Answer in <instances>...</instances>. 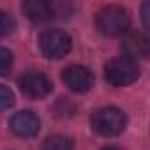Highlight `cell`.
Wrapping results in <instances>:
<instances>
[{
    "label": "cell",
    "instance_id": "cell-1",
    "mask_svg": "<svg viewBox=\"0 0 150 150\" xmlns=\"http://www.w3.org/2000/svg\"><path fill=\"white\" fill-rule=\"evenodd\" d=\"M139 76V65L136 60L122 55L111 58L104 65V78L113 87H127L134 83Z\"/></svg>",
    "mask_w": 150,
    "mask_h": 150
},
{
    "label": "cell",
    "instance_id": "cell-2",
    "mask_svg": "<svg viewBox=\"0 0 150 150\" xmlns=\"http://www.w3.org/2000/svg\"><path fill=\"white\" fill-rule=\"evenodd\" d=\"M96 25L106 35H124L129 32L131 18L122 6H104L96 14Z\"/></svg>",
    "mask_w": 150,
    "mask_h": 150
},
{
    "label": "cell",
    "instance_id": "cell-3",
    "mask_svg": "<svg viewBox=\"0 0 150 150\" xmlns=\"http://www.w3.org/2000/svg\"><path fill=\"white\" fill-rule=\"evenodd\" d=\"M92 129L101 134V136H117L124 131L125 124H127V118H125V113L115 106H104V108H99L92 113Z\"/></svg>",
    "mask_w": 150,
    "mask_h": 150
},
{
    "label": "cell",
    "instance_id": "cell-4",
    "mask_svg": "<svg viewBox=\"0 0 150 150\" xmlns=\"http://www.w3.org/2000/svg\"><path fill=\"white\" fill-rule=\"evenodd\" d=\"M71 46H72V42H71L69 34H65L64 30H58V28H48L39 37V48L46 58L58 60L69 53Z\"/></svg>",
    "mask_w": 150,
    "mask_h": 150
},
{
    "label": "cell",
    "instance_id": "cell-5",
    "mask_svg": "<svg viewBox=\"0 0 150 150\" xmlns=\"http://www.w3.org/2000/svg\"><path fill=\"white\" fill-rule=\"evenodd\" d=\"M20 90L30 99H42L53 90V83L46 74L39 71H28L20 78Z\"/></svg>",
    "mask_w": 150,
    "mask_h": 150
},
{
    "label": "cell",
    "instance_id": "cell-6",
    "mask_svg": "<svg viewBox=\"0 0 150 150\" xmlns=\"http://www.w3.org/2000/svg\"><path fill=\"white\" fill-rule=\"evenodd\" d=\"M62 80L72 92H78V94L88 92L94 87V74H92V71L88 67L78 65V64L65 67L64 72H62Z\"/></svg>",
    "mask_w": 150,
    "mask_h": 150
},
{
    "label": "cell",
    "instance_id": "cell-7",
    "mask_svg": "<svg viewBox=\"0 0 150 150\" xmlns=\"http://www.w3.org/2000/svg\"><path fill=\"white\" fill-rule=\"evenodd\" d=\"M9 127L20 138H34L41 131V120L34 111L23 110V111H18L11 117Z\"/></svg>",
    "mask_w": 150,
    "mask_h": 150
},
{
    "label": "cell",
    "instance_id": "cell-8",
    "mask_svg": "<svg viewBox=\"0 0 150 150\" xmlns=\"http://www.w3.org/2000/svg\"><path fill=\"white\" fill-rule=\"evenodd\" d=\"M125 57L136 60V58H146L150 53V41L141 32H125V37L122 41Z\"/></svg>",
    "mask_w": 150,
    "mask_h": 150
},
{
    "label": "cell",
    "instance_id": "cell-9",
    "mask_svg": "<svg viewBox=\"0 0 150 150\" xmlns=\"http://www.w3.org/2000/svg\"><path fill=\"white\" fill-rule=\"evenodd\" d=\"M25 16L32 23H46L53 20V6L51 2H44V0H27L21 6Z\"/></svg>",
    "mask_w": 150,
    "mask_h": 150
},
{
    "label": "cell",
    "instance_id": "cell-10",
    "mask_svg": "<svg viewBox=\"0 0 150 150\" xmlns=\"http://www.w3.org/2000/svg\"><path fill=\"white\" fill-rule=\"evenodd\" d=\"M72 148H74L72 141L65 136H60V134L50 136L42 143V150H72Z\"/></svg>",
    "mask_w": 150,
    "mask_h": 150
},
{
    "label": "cell",
    "instance_id": "cell-11",
    "mask_svg": "<svg viewBox=\"0 0 150 150\" xmlns=\"http://www.w3.org/2000/svg\"><path fill=\"white\" fill-rule=\"evenodd\" d=\"M14 27H16V23H14L13 16L9 13H6V11L0 9V37L9 35L14 30Z\"/></svg>",
    "mask_w": 150,
    "mask_h": 150
},
{
    "label": "cell",
    "instance_id": "cell-12",
    "mask_svg": "<svg viewBox=\"0 0 150 150\" xmlns=\"http://www.w3.org/2000/svg\"><path fill=\"white\" fill-rule=\"evenodd\" d=\"M13 67V53L0 46V76H6Z\"/></svg>",
    "mask_w": 150,
    "mask_h": 150
},
{
    "label": "cell",
    "instance_id": "cell-13",
    "mask_svg": "<svg viewBox=\"0 0 150 150\" xmlns=\"http://www.w3.org/2000/svg\"><path fill=\"white\" fill-rule=\"evenodd\" d=\"M14 104V94L9 87L6 85H0V111L9 110Z\"/></svg>",
    "mask_w": 150,
    "mask_h": 150
},
{
    "label": "cell",
    "instance_id": "cell-14",
    "mask_svg": "<svg viewBox=\"0 0 150 150\" xmlns=\"http://www.w3.org/2000/svg\"><path fill=\"white\" fill-rule=\"evenodd\" d=\"M55 110H57L58 117H65V115L69 117V115L74 113V106H72V103L67 97H60L58 103H57V106H55Z\"/></svg>",
    "mask_w": 150,
    "mask_h": 150
},
{
    "label": "cell",
    "instance_id": "cell-15",
    "mask_svg": "<svg viewBox=\"0 0 150 150\" xmlns=\"http://www.w3.org/2000/svg\"><path fill=\"white\" fill-rule=\"evenodd\" d=\"M141 18H143V27L146 30H150V4L145 2L141 6Z\"/></svg>",
    "mask_w": 150,
    "mask_h": 150
},
{
    "label": "cell",
    "instance_id": "cell-16",
    "mask_svg": "<svg viewBox=\"0 0 150 150\" xmlns=\"http://www.w3.org/2000/svg\"><path fill=\"white\" fill-rule=\"evenodd\" d=\"M103 150H122V148H118V146H106V148H103Z\"/></svg>",
    "mask_w": 150,
    "mask_h": 150
}]
</instances>
